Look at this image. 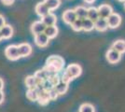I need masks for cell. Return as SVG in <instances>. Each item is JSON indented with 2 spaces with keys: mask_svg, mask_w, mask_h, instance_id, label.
Returning a JSON list of instances; mask_svg holds the SVG:
<instances>
[{
  "mask_svg": "<svg viewBox=\"0 0 125 112\" xmlns=\"http://www.w3.org/2000/svg\"><path fill=\"white\" fill-rule=\"evenodd\" d=\"M64 66V60L59 55H52L46 60V65L44 68L50 73V75H56L62 71Z\"/></svg>",
  "mask_w": 125,
  "mask_h": 112,
  "instance_id": "6da1fadb",
  "label": "cell"
},
{
  "mask_svg": "<svg viewBox=\"0 0 125 112\" xmlns=\"http://www.w3.org/2000/svg\"><path fill=\"white\" fill-rule=\"evenodd\" d=\"M81 73H82V68H81V66H80L79 64H69L67 67L65 68L61 80H62L63 82L69 83L72 80L79 77V76L81 75Z\"/></svg>",
  "mask_w": 125,
  "mask_h": 112,
  "instance_id": "7a4b0ae2",
  "label": "cell"
},
{
  "mask_svg": "<svg viewBox=\"0 0 125 112\" xmlns=\"http://www.w3.org/2000/svg\"><path fill=\"white\" fill-rule=\"evenodd\" d=\"M5 55L6 57L10 60V61H16L19 58H21L19 53V49L18 45H10L5 49Z\"/></svg>",
  "mask_w": 125,
  "mask_h": 112,
  "instance_id": "3957f363",
  "label": "cell"
},
{
  "mask_svg": "<svg viewBox=\"0 0 125 112\" xmlns=\"http://www.w3.org/2000/svg\"><path fill=\"white\" fill-rule=\"evenodd\" d=\"M49 42H50V38L45 33H40L35 36V43L39 48L47 47Z\"/></svg>",
  "mask_w": 125,
  "mask_h": 112,
  "instance_id": "277c9868",
  "label": "cell"
},
{
  "mask_svg": "<svg viewBox=\"0 0 125 112\" xmlns=\"http://www.w3.org/2000/svg\"><path fill=\"white\" fill-rule=\"evenodd\" d=\"M106 20H107L108 28H111V29L118 28L120 25V23H121V17L118 13H114V12Z\"/></svg>",
  "mask_w": 125,
  "mask_h": 112,
  "instance_id": "5b68a950",
  "label": "cell"
},
{
  "mask_svg": "<svg viewBox=\"0 0 125 112\" xmlns=\"http://www.w3.org/2000/svg\"><path fill=\"white\" fill-rule=\"evenodd\" d=\"M62 21H64L66 24L71 25L74 21L78 19V17L76 15V12L74 10H67L63 11L62 15Z\"/></svg>",
  "mask_w": 125,
  "mask_h": 112,
  "instance_id": "8992f818",
  "label": "cell"
},
{
  "mask_svg": "<svg viewBox=\"0 0 125 112\" xmlns=\"http://www.w3.org/2000/svg\"><path fill=\"white\" fill-rule=\"evenodd\" d=\"M105 56H106V60L110 64H117V63L120 62V59H121V54L120 52H118L117 51L113 50V49L108 50L106 54H105Z\"/></svg>",
  "mask_w": 125,
  "mask_h": 112,
  "instance_id": "52a82bcc",
  "label": "cell"
},
{
  "mask_svg": "<svg viewBox=\"0 0 125 112\" xmlns=\"http://www.w3.org/2000/svg\"><path fill=\"white\" fill-rule=\"evenodd\" d=\"M97 10H98V13H99V18H103V19H107L113 13L112 7L107 4L99 6Z\"/></svg>",
  "mask_w": 125,
  "mask_h": 112,
  "instance_id": "ba28073f",
  "label": "cell"
},
{
  "mask_svg": "<svg viewBox=\"0 0 125 112\" xmlns=\"http://www.w3.org/2000/svg\"><path fill=\"white\" fill-rule=\"evenodd\" d=\"M46 25L44 24V22L40 20V21H36L32 23L31 25V32L34 36H36L37 34L40 33H44L45 29H46Z\"/></svg>",
  "mask_w": 125,
  "mask_h": 112,
  "instance_id": "9c48e42d",
  "label": "cell"
},
{
  "mask_svg": "<svg viewBox=\"0 0 125 112\" xmlns=\"http://www.w3.org/2000/svg\"><path fill=\"white\" fill-rule=\"evenodd\" d=\"M35 11H36V13H37V15L39 17H44L46 16L47 14H49L51 10H49V8L47 7V5L44 3V2H39V3H37L36 7H35Z\"/></svg>",
  "mask_w": 125,
  "mask_h": 112,
  "instance_id": "30bf717a",
  "label": "cell"
},
{
  "mask_svg": "<svg viewBox=\"0 0 125 112\" xmlns=\"http://www.w3.org/2000/svg\"><path fill=\"white\" fill-rule=\"evenodd\" d=\"M18 49L21 57H27L32 53V47L29 43H21L18 45Z\"/></svg>",
  "mask_w": 125,
  "mask_h": 112,
  "instance_id": "8fae6325",
  "label": "cell"
},
{
  "mask_svg": "<svg viewBox=\"0 0 125 112\" xmlns=\"http://www.w3.org/2000/svg\"><path fill=\"white\" fill-rule=\"evenodd\" d=\"M51 100V97L49 94V92L45 91V90H42V91L38 92V98H37V102L39 105L41 106H46L48 103Z\"/></svg>",
  "mask_w": 125,
  "mask_h": 112,
  "instance_id": "7c38bea8",
  "label": "cell"
},
{
  "mask_svg": "<svg viewBox=\"0 0 125 112\" xmlns=\"http://www.w3.org/2000/svg\"><path fill=\"white\" fill-rule=\"evenodd\" d=\"M41 21L44 22V24L46 26H52V25H56L57 22V17L56 15H54L53 13H49L46 16L42 17Z\"/></svg>",
  "mask_w": 125,
  "mask_h": 112,
  "instance_id": "4fadbf2b",
  "label": "cell"
},
{
  "mask_svg": "<svg viewBox=\"0 0 125 112\" xmlns=\"http://www.w3.org/2000/svg\"><path fill=\"white\" fill-rule=\"evenodd\" d=\"M108 28V24H107V20L106 19H103V18H99L96 21H94V29L99 31V32H104Z\"/></svg>",
  "mask_w": 125,
  "mask_h": 112,
  "instance_id": "5bb4252c",
  "label": "cell"
},
{
  "mask_svg": "<svg viewBox=\"0 0 125 112\" xmlns=\"http://www.w3.org/2000/svg\"><path fill=\"white\" fill-rule=\"evenodd\" d=\"M27 89H36L38 83H41L37 80V78L35 76H27L24 80Z\"/></svg>",
  "mask_w": 125,
  "mask_h": 112,
  "instance_id": "9a60e30c",
  "label": "cell"
},
{
  "mask_svg": "<svg viewBox=\"0 0 125 112\" xmlns=\"http://www.w3.org/2000/svg\"><path fill=\"white\" fill-rule=\"evenodd\" d=\"M0 33L3 37V39H9L13 36V28L10 24H5L0 29Z\"/></svg>",
  "mask_w": 125,
  "mask_h": 112,
  "instance_id": "2e32d148",
  "label": "cell"
},
{
  "mask_svg": "<svg viewBox=\"0 0 125 112\" xmlns=\"http://www.w3.org/2000/svg\"><path fill=\"white\" fill-rule=\"evenodd\" d=\"M34 76L37 78V80H38L39 82H43L44 80H48V79L51 77V75L49 74V72H48L45 68H42V69H39V70H37V71H36V73L34 74Z\"/></svg>",
  "mask_w": 125,
  "mask_h": 112,
  "instance_id": "e0dca14e",
  "label": "cell"
},
{
  "mask_svg": "<svg viewBox=\"0 0 125 112\" xmlns=\"http://www.w3.org/2000/svg\"><path fill=\"white\" fill-rule=\"evenodd\" d=\"M74 10L76 12V15H77V17H78V19L83 20V19L88 17V9L83 7V6L76 7V8L74 9Z\"/></svg>",
  "mask_w": 125,
  "mask_h": 112,
  "instance_id": "ac0fdd59",
  "label": "cell"
},
{
  "mask_svg": "<svg viewBox=\"0 0 125 112\" xmlns=\"http://www.w3.org/2000/svg\"><path fill=\"white\" fill-rule=\"evenodd\" d=\"M111 49H113L115 51H117L118 52H120V54L124 53L125 52V40H117L115 41L112 46H111Z\"/></svg>",
  "mask_w": 125,
  "mask_h": 112,
  "instance_id": "d6986e66",
  "label": "cell"
},
{
  "mask_svg": "<svg viewBox=\"0 0 125 112\" xmlns=\"http://www.w3.org/2000/svg\"><path fill=\"white\" fill-rule=\"evenodd\" d=\"M54 89H55V91L58 92V94L59 95H62V94H64L68 90V83L66 82H63L62 80L61 81L56 84V85L54 86Z\"/></svg>",
  "mask_w": 125,
  "mask_h": 112,
  "instance_id": "ffe728a7",
  "label": "cell"
},
{
  "mask_svg": "<svg viewBox=\"0 0 125 112\" xmlns=\"http://www.w3.org/2000/svg\"><path fill=\"white\" fill-rule=\"evenodd\" d=\"M94 29V21L90 20L89 18H85L82 20V30L85 32H91Z\"/></svg>",
  "mask_w": 125,
  "mask_h": 112,
  "instance_id": "44dd1931",
  "label": "cell"
},
{
  "mask_svg": "<svg viewBox=\"0 0 125 112\" xmlns=\"http://www.w3.org/2000/svg\"><path fill=\"white\" fill-rule=\"evenodd\" d=\"M58 32H59V31H58V28L56 25L47 26L46 27V29H45V31H44V33L49 37L50 39H52V38H54V37H57Z\"/></svg>",
  "mask_w": 125,
  "mask_h": 112,
  "instance_id": "7402d4cb",
  "label": "cell"
},
{
  "mask_svg": "<svg viewBox=\"0 0 125 112\" xmlns=\"http://www.w3.org/2000/svg\"><path fill=\"white\" fill-rule=\"evenodd\" d=\"M90 20L93 21H96L99 19V13H98V10L94 7H91L88 9V17Z\"/></svg>",
  "mask_w": 125,
  "mask_h": 112,
  "instance_id": "603a6c76",
  "label": "cell"
},
{
  "mask_svg": "<svg viewBox=\"0 0 125 112\" xmlns=\"http://www.w3.org/2000/svg\"><path fill=\"white\" fill-rule=\"evenodd\" d=\"M43 2L47 5V7L51 11L58 9L60 4H61V0H44Z\"/></svg>",
  "mask_w": 125,
  "mask_h": 112,
  "instance_id": "cb8c5ba5",
  "label": "cell"
},
{
  "mask_svg": "<svg viewBox=\"0 0 125 112\" xmlns=\"http://www.w3.org/2000/svg\"><path fill=\"white\" fill-rule=\"evenodd\" d=\"M26 97L30 101H37L38 91L37 89H28L27 92H26Z\"/></svg>",
  "mask_w": 125,
  "mask_h": 112,
  "instance_id": "d4e9b609",
  "label": "cell"
},
{
  "mask_svg": "<svg viewBox=\"0 0 125 112\" xmlns=\"http://www.w3.org/2000/svg\"><path fill=\"white\" fill-rule=\"evenodd\" d=\"M95 108L93 105L89 103H84L79 107V112H94Z\"/></svg>",
  "mask_w": 125,
  "mask_h": 112,
  "instance_id": "484cf974",
  "label": "cell"
},
{
  "mask_svg": "<svg viewBox=\"0 0 125 112\" xmlns=\"http://www.w3.org/2000/svg\"><path fill=\"white\" fill-rule=\"evenodd\" d=\"M71 27H72V29H73L74 31H76V32L81 31V30H82V20L78 18V19L71 24Z\"/></svg>",
  "mask_w": 125,
  "mask_h": 112,
  "instance_id": "4316f807",
  "label": "cell"
},
{
  "mask_svg": "<svg viewBox=\"0 0 125 112\" xmlns=\"http://www.w3.org/2000/svg\"><path fill=\"white\" fill-rule=\"evenodd\" d=\"M42 84H43V88H44V90L47 92H50L51 90H52L53 88H54V85L52 84V82L51 81V80H44L43 82H42Z\"/></svg>",
  "mask_w": 125,
  "mask_h": 112,
  "instance_id": "83f0119b",
  "label": "cell"
},
{
  "mask_svg": "<svg viewBox=\"0 0 125 112\" xmlns=\"http://www.w3.org/2000/svg\"><path fill=\"white\" fill-rule=\"evenodd\" d=\"M49 80H51L52 82V84L55 86L56 84H58L60 81H61V79H60V77L58 76L57 74L56 75H52V76H51L50 78H49Z\"/></svg>",
  "mask_w": 125,
  "mask_h": 112,
  "instance_id": "f1b7e54d",
  "label": "cell"
},
{
  "mask_svg": "<svg viewBox=\"0 0 125 112\" xmlns=\"http://www.w3.org/2000/svg\"><path fill=\"white\" fill-rule=\"evenodd\" d=\"M49 94H50V97H51V100H56V99L58 98V96H59L58 92L55 91L54 88L49 92Z\"/></svg>",
  "mask_w": 125,
  "mask_h": 112,
  "instance_id": "f546056e",
  "label": "cell"
},
{
  "mask_svg": "<svg viewBox=\"0 0 125 112\" xmlns=\"http://www.w3.org/2000/svg\"><path fill=\"white\" fill-rule=\"evenodd\" d=\"M5 24H6L5 18H4V16H3V15H1V14H0V29L4 26Z\"/></svg>",
  "mask_w": 125,
  "mask_h": 112,
  "instance_id": "4dcf8cb0",
  "label": "cell"
},
{
  "mask_svg": "<svg viewBox=\"0 0 125 112\" xmlns=\"http://www.w3.org/2000/svg\"><path fill=\"white\" fill-rule=\"evenodd\" d=\"M14 1H15V0H1V2H2L4 5H7V6H10V5H11V4H13Z\"/></svg>",
  "mask_w": 125,
  "mask_h": 112,
  "instance_id": "1f68e13d",
  "label": "cell"
},
{
  "mask_svg": "<svg viewBox=\"0 0 125 112\" xmlns=\"http://www.w3.org/2000/svg\"><path fill=\"white\" fill-rule=\"evenodd\" d=\"M3 101H4V92L2 90H0V105L3 103Z\"/></svg>",
  "mask_w": 125,
  "mask_h": 112,
  "instance_id": "d6a6232c",
  "label": "cell"
},
{
  "mask_svg": "<svg viewBox=\"0 0 125 112\" xmlns=\"http://www.w3.org/2000/svg\"><path fill=\"white\" fill-rule=\"evenodd\" d=\"M3 88H4V81L0 78V90H3Z\"/></svg>",
  "mask_w": 125,
  "mask_h": 112,
  "instance_id": "836d02e7",
  "label": "cell"
},
{
  "mask_svg": "<svg viewBox=\"0 0 125 112\" xmlns=\"http://www.w3.org/2000/svg\"><path fill=\"white\" fill-rule=\"evenodd\" d=\"M95 0H84V2L85 3H87V4H93Z\"/></svg>",
  "mask_w": 125,
  "mask_h": 112,
  "instance_id": "e575fe53",
  "label": "cell"
},
{
  "mask_svg": "<svg viewBox=\"0 0 125 112\" xmlns=\"http://www.w3.org/2000/svg\"><path fill=\"white\" fill-rule=\"evenodd\" d=\"M3 39V37H2V35H1V33H0V41Z\"/></svg>",
  "mask_w": 125,
  "mask_h": 112,
  "instance_id": "d590c367",
  "label": "cell"
},
{
  "mask_svg": "<svg viewBox=\"0 0 125 112\" xmlns=\"http://www.w3.org/2000/svg\"><path fill=\"white\" fill-rule=\"evenodd\" d=\"M120 2H125V0H119Z\"/></svg>",
  "mask_w": 125,
  "mask_h": 112,
  "instance_id": "8d00e7d4",
  "label": "cell"
},
{
  "mask_svg": "<svg viewBox=\"0 0 125 112\" xmlns=\"http://www.w3.org/2000/svg\"><path fill=\"white\" fill-rule=\"evenodd\" d=\"M124 9H125V2H124Z\"/></svg>",
  "mask_w": 125,
  "mask_h": 112,
  "instance_id": "74e56055",
  "label": "cell"
}]
</instances>
